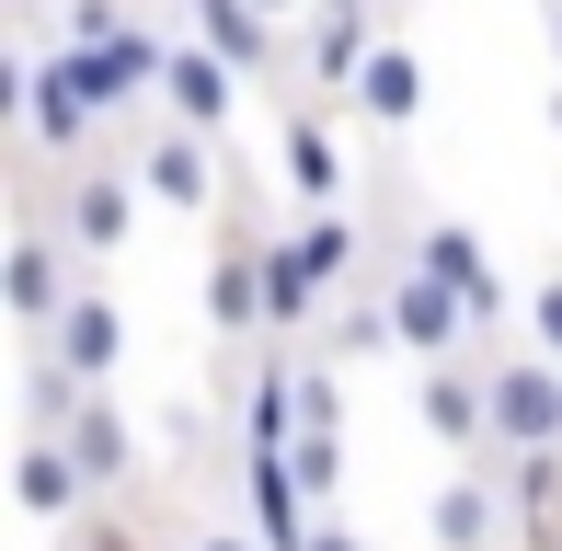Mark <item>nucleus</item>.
<instances>
[{
  "mask_svg": "<svg viewBox=\"0 0 562 551\" xmlns=\"http://www.w3.org/2000/svg\"><path fill=\"white\" fill-rule=\"evenodd\" d=\"M265 241H276V218H265V184L252 172H229V207L207 218V345H218V368H252V357H276V334H265Z\"/></svg>",
  "mask_w": 562,
  "mask_h": 551,
  "instance_id": "1",
  "label": "nucleus"
},
{
  "mask_svg": "<svg viewBox=\"0 0 562 551\" xmlns=\"http://www.w3.org/2000/svg\"><path fill=\"white\" fill-rule=\"evenodd\" d=\"M92 276H81V254L58 241V218H46V195L23 184V218H12V254H0V299H12V322H23V345H46L58 334V311L81 299Z\"/></svg>",
  "mask_w": 562,
  "mask_h": 551,
  "instance_id": "2",
  "label": "nucleus"
},
{
  "mask_svg": "<svg viewBox=\"0 0 562 551\" xmlns=\"http://www.w3.org/2000/svg\"><path fill=\"white\" fill-rule=\"evenodd\" d=\"M35 195H46V218H58V241L81 254V276L115 265L126 241H138V207H149L126 161H81V172H58V184H35Z\"/></svg>",
  "mask_w": 562,
  "mask_h": 551,
  "instance_id": "3",
  "label": "nucleus"
},
{
  "mask_svg": "<svg viewBox=\"0 0 562 551\" xmlns=\"http://www.w3.org/2000/svg\"><path fill=\"white\" fill-rule=\"evenodd\" d=\"M414 207H425V195H414ZM368 288L391 299V334H402V357H414V368H448V357H482L471 311H459V299L437 288V276L414 265V241H402V254H379V265H368Z\"/></svg>",
  "mask_w": 562,
  "mask_h": 551,
  "instance_id": "4",
  "label": "nucleus"
},
{
  "mask_svg": "<svg viewBox=\"0 0 562 551\" xmlns=\"http://www.w3.org/2000/svg\"><path fill=\"white\" fill-rule=\"evenodd\" d=\"M402 241H414V265L471 311L482 357H494V334H505V276H494V254H482V230H471L459 207H414V218H402Z\"/></svg>",
  "mask_w": 562,
  "mask_h": 551,
  "instance_id": "5",
  "label": "nucleus"
},
{
  "mask_svg": "<svg viewBox=\"0 0 562 551\" xmlns=\"http://www.w3.org/2000/svg\"><path fill=\"white\" fill-rule=\"evenodd\" d=\"M126 172H138L149 207H172V218H218L241 161H218V138H195V127H172V115H161V127L126 138Z\"/></svg>",
  "mask_w": 562,
  "mask_h": 551,
  "instance_id": "6",
  "label": "nucleus"
},
{
  "mask_svg": "<svg viewBox=\"0 0 562 551\" xmlns=\"http://www.w3.org/2000/svg\"><path fill=\"white\" fill-rule=\"evenodd\" d=\"M505 460H562V368L540 345H494V471Z\"/></svg>",
  "mask_w": 562,
  "mask_h": 551,
  "instance_id": "7",
  "label": "nucleus"
},
{
  "mask_svg": "<svg viewBox=\"0 0 562 551\" xmlns=\"http://www.w3.org/2000/svg\"><path fill=\"white\" fill-rule=\"evenodd\" d=\"M414 425L448 448L459 471H494V357H448V368H414Z\"/></svg>",
  "mask_w": 562,
  "mask_h": 551,
  "instance_id": "8",
  "label": "nucleus"
},
{
  "mask_svg": "<svg viewBox=\"0 0 562 551\" xmlns=\"http://www.w3.org/2000/svg\"><path fill=\"white\" fill-rule=\"evenodd\" d=\"M379 0H322L311 23H299V92L311 104H356V69L379 58Z\"/></svg>",
  "mask_w": 562,
  "mask_h": 551,
  "instance_id": "9",
  "label": "nucleus"
},
{
  "mask_svg": "<svg viewBox=\"0 0 562 551\" xmlns=\"http://www.w3.org/2000/svg\"><path fill=\"white\" fill-rule=\"evenodd\" d=\"M276 172H288V195H299V218H322V207H345V138H334V104H311V92H288L276 104Z\"/></svg>",
  "mask_w": 562,
  "mask_h": 551,
  "instance_id": "10",
  "label": "nucleus"
},
{
  "mask_svg": "<svg viewBox=\"0 0 562 551\" xmlns=\"http://www.w3.org/2000/svg\"><path fill=\"white\" fill-rule=\"evenodd\" d=\"M35 357L58 368L69 391H115V368H126V311H115V288H104V276H92V288L58 311V334H46Z\"/></svg>",
  "mask_w": 562,
  "mask_h": 551,
  "instance_id": "11",
  "label": "nucleus"
},
{
  "mask_svg": "<svg viewBox=\"0 0 562 551\" xmlns=\"http://www.w3.org/2000/svg\"><path fill=\"white\" fill-rule=\"evenodd\" d=\"M218 391H229V437H241L252 460H288V448H299V357L218 368Z\"/></svg>",
  "mask_w": 562,
  "mask_h": 551,
  "instance_id": "12",
  "label": "nucleus"
},
{
  "mask_svg": "<svg viewBox=\"0 0 562 551\" xmlns=\"http://www.w3.org/2000/svg\"><path fill=\"white\" fill-rule=\"evenodd\" d=\"M12 506L35 517V529L69 540V529H92V517H104V494L81 483V460H69L58 437H23V448H12Z\"/></svg>",
  "mask_w": 562,
  "mask_h": 551,
  "instance_id": "13",
  "label": "nucleus"
},
{
  "mask_svg": "<svg viewBox=\"0 0 562 551\" xmlns=\"http://www.w3.org/2000/svg\"><path fill=\"white\" fill-rule=\"evenodd\" d=\"M184 35L207 46V58H229L241 81H288L299 69V35H276L252 0H184Z\"/></svg>",
  "mask_w": 562,
  "mask_h": 551,
  "instance_id": "14",
  "label": "nucleus"
},
{
  "mask_svg": "<svg viewBox=\"0 0 562 551\" xmlns=\"http://www.w3.org/2000/svg\"><path fill=\"white\" fill-rule=\"evenodd\" d=\"M425 540H437V551H517L505 471H448V483L425 494Z\"/></svg>",
  "mask_w": 562,
  "mask_h": 551,
  "instance_id": "15",
  "label": "nucleus"
},
{
  "mask_svg": "<svg viewBox=\"0 0 562 551\" xmlns=\"http://www.w3.org/2000/svg\"><path fill=\"white\" fill-rule=\"evenodd\" d=\"M241 69H229V58H207V46H195L184 35V23H172V69H161V115H172V127H195V138H218L229 127V104H241Z\"/></svg>",
  "mask_w": 562,
  "mask_h": 551,
  "instance_id": "16",
  "label": "nucleus"
},
{
  "mask_svg": "<svg viewBox=\"0 0 562 551\" xmlns=\"http://www.w3.org/2000/svg\"><path fill=\"white\" fill-rule=\"evenodd\" d=\"M58 448L81 460V483L104 494V506H115L126 483H138V425H126V403H115V391H92V403L69 414V437H58Z\"/></svg>",
  "mask_w": 562,
  "mask_h": 551,
  "instance_id": "17",
  "label": "nucleus"
},
{
  "mask_svg": "<svg viewBox=\"0 0 562 551\" xmlns=\"http://www.w3.org/2000/svg\"><path fill=\"white\" fill-rule=\"evenodd\" d=\"M356 115H368L379 138H402V127L425 115V58H414V35H402V23L379 35V58L356 69Z\"/></svg>",
  "mask_w": 562,
  "mask_h": 551,
  "instance_id": "18",
  "label": "nucleus"
},
{
  "mask_svg": "<svg viewBox=\"0 0 562 551\" xmlns=\"http://www.w3.org/2000/svg\"><path fill=\"white\" fill-rule=\"evenodd\" d=\"M288 254L311 265V288H322V299H356V288H368V276H356V265H368V230H356L345 207H322V218H288Z\"/></svg>",
  "mask_w": 562,
  "mask_h": 551,
  "instance_id": "19",
  "label": "nucleus"
},
{
  "mask_svg": "<svg viewBox=\"0 0 562 551\" xmlns=\"http://www.w3.org/2000/svg\"><path fill=\"white\" fill-rule=\"evenodd\" d=\"M505 517H517V551L562 540V460H505Z\"/></svg>",
  "mask_w": 562,
  "mask_h": 551,
  "instance_id": "20",
  "label": "nucleus"
},
{
  "mask_svg": "<svg viewBox=\"0 0 562 551\" xmlns=\"http://www.w3.org/2000/svg\"><path fill=\"white\" fill-rule=\"evenodd\" d=\"M379 345H391V357H402V334H391V299H379V288H356V299H334V322H322V345H311V357H379Z\"/></svg>",
  "mask_w": 562,
  "mask_h": 551,
  "instance_id": "21",
  "label": "nucleus"
},
{
  "mask_svg": "<svg viewBox=\"0 0 562 551\" xmlns=\"http://www.w3.org/2000/svg\"><path fill=\"white\" fill-rule=\"evenodd\" d=\"M299 437H345V368L299 357Z\"/></svg>",
  "mask_w": 562,
  "mask_h": 551,
  "instance_id": "22",
  "label": "nucleus"
},
{
  "mask_svg": "<svg viewBox=\"0 0 562 551\" xmlns=\"http://www.w3.org/2000/svg\"><path fill=\"white\" fill-rule=\"evenodd\" d=\"M288 471H299V494H311V506L334 517V506H345V471H356V460H345V437H299V448H288Z\"/></svg>",
  "mask_w": 562,
  "mask_h": 551,
  "instance_id": "23",
  "label": "nucleus"
},
{
  "mask_svg": "<svg viewBox=\"0 0 562 551\" xmlns=\"http://www.w3.org/2000/svg\"><path fill=\"white\" fill-rule=\"evenodd\" d=\"M517 322H528V345H540V357L562 368V265H540V288L517 299Z\"/></svg>",
  "mask_w": 562,
  "mask_h": 551,
  "instance_id": "24",
  "label": "nucleus"
},
{
  "mask_svg": "<svg viewBox=\"0 0 562 551\" xmlns=\"http://www.w3.org/2000/svg\"><path fill=\"white\" fill-rule=\"evenodd\" d=\"M69 540H81V551H149V540H138V529H126V517H115V506H104V517H92V529H69Z\"/></svg>",
  "mask_w": 562,
  "mask_h": 551,
  "instance_id": "25",
  "label": "nucleus"
},
{
  "mask_svg": "<svg viewBox=\"0 0 562 551\" xmlns=\"http://www.w3.org/2000/svg\"><path fill=\"white\" fill-rule=\"evenodd\" d=\"M184 551H265V540H252V529H229V517H207V529H195Z\"/></svg>",
  "mask_w": 562,
  "mask_h": 551,
  "instance_id": "26",
  "label": "nucleus"
},
{
  "mask_svg": "<svg viewBox=\"0 0 562 551\" xmlns=\"http://www.w3.org/2000/svg\"><path fill=\"white\" fill-rule=\"evenodd\" d=\"M252 12H265V23H276V35H299V23H311V12H322V0H252Z\"/></svg>",
  "mask_w": 562,
  "mask_h": 551,
  "instance_id": "27",
  "label": "nucleus"
},
{
  "mask_svg": "<svg viewBox=\"0 0 562 551\" xmlns=\"http://www.w3.org/2000/svg\"><path fill=\"white\" fill-rule=\"evenodd\" d=\"M311 551H368V529H345V517H322V540Z\"/></svg>",
  "mask_w": 562,
  "mask_h": 551,
  "instance_id": "28",
  "label": "nucleus"
},
{
  "mask_svg": "<svg viewBox=\"0 0 562 551\" xmlns=\"http://www.w3.org/2000/svg\"><path fill=\"white\" fill-rule=\"evenodd\" d=\"M540 35H551V69H562V0H540Z\"/></svg>",
  "mask_w": 562,
  "mask_h": 551,
  "instance_id": "29",
  "label": "nucleus"
},
{
  "mask_svg": "<svg viewBox=\"0 0 562 551\" xmlns=\"http://www.w3.org/2000/svg\"><path fill=\"white\" fill-rule=\"evenodd\" d=\"M58 551H81V540H58Z\"/></svg>",
  "mask_w": 562,
  "mask_h": 551,
  "instance_id": "30",
  "label": "nucleus"
},
{
  "mask_svg": "<svg viewBox=\"0 0 562 551\" xmlns=\"http://www.w3.org/2000/svg\"><path fill=\"white\" fill-rule=\"evenodd\" d=\"M551 551H562V540H551Z\"/></svg>",
  "mask_w": 562,
  "mask_h": 551,
  "instance_id": "31",
  "label": "nucleus"
}]
</instances>
